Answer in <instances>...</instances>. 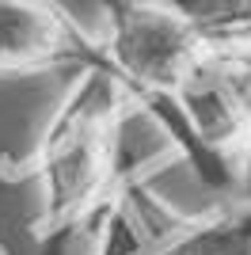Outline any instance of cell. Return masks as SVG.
Masks as SVG:
<instances>
[{
    "mask_svg": "<svg viewBox=\"0 0 251 255\" xmlns=\"http://www.w3.org/2000/svg\"><path fill=\"white\" fill-rule=\"evenodd\" d=\"M107 38L103 53L111 69L126 80L133 99L145 107L175 141V115H171V92H175L190 57L213 38L198 31L183 15L160 8L152 0H107Z\"/></svg>",
    "mask_w": 251,
    "mask_h": 255,
    "instance_id": "obj_3",
    "label": "cell"
},
{
    "mask_svg": "<svg viewBox=\"0 0 251 255\" xmlns=\"http://www.w3.org/2000/svg\"><path fill=\"white\" fill-rule=\"evenodd\" d=\"M141 107L126 80L107 65L80 69L76 84L53 111L31 156L38 179V240L73 236L92 225L115 191L129 179L126 171V118Z\"/></svg>",
    "mask_w": 251,
    "mask_h": 255,
    "instance_id": "obj_1",
    "label": "cell"
},
{
    "mask_svg": "<svg viewBox=\"0 0 251 255\" xmlns=\"http://www.w3.org/2000/svg\"><path fill=\"white\" fill-rule=\"evenodd\" d=\"M213 38L251 34V0H152Z\"/></svg>",
    "mask_w": 251,
    "mask_h": 255,
    "instance_id": "obj_5",
    "label": "cell"
},
{
    "mask_svg": "<svg viewBox=\"0 0 251 255\" xmlns=\"http://www.w3.org/2000/svg\"><path fill=\"white\" fill-rule=\"evenodd\" d=\"M167 103L183 156L213 191L240 194V145L251 126V34L209 38Z\"/></svg>",
    "mask_w": 251,
    "mask_h": 255,
    "instance_id": "obj_2",
    "label": "cell"
},
{
    "mask_svg": "<svg viewBox=\"0 0 251 255\" xmlns=\"http://www.w3.org/2000/svg\"><path fill=\"white\" fill-rule=\"evenodd\" d=\"M240 194L251 198V126H248V137L240 145Z\"/></svg>",
    "mask_w": 251,
    "mask_h": 255,
    "instance_id": "obj_6",
    "label": "cell"
},
{
    "mask_svg": "<svg viewBox=\"0 0 251 255\" xmlns=\"http://www.w3.org/2000/svg\"><path fill=\"white\" fill-rule=\"evenodd\" d=\"M107 65L103 42L53 0H0V76L80 73Z\"/></svg>",
    "mask_w": 251,
    "mask_h": 255,
    "instance_id": "obj_4",
    "label": "cell"
}]
</instances>
